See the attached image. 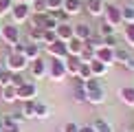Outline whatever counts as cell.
<instances>
[{
  "instance_id": "4fadbf2b",
  "label": "cell",
  "mask_w": 134,
  "mask_h": 132,
  "mask_svg": "<svg viewBox=\"0 0 134 132\" xmlns=\"http://www.w3.org/2000/svg\"><path fill=\"white\" fill-rule=\"evenodd\" d=\"M103 9V0H86V11L90 15H101Z\"/></svg>"
},
{
  "instance_id": "44dd1931",
  "label": "cell",
  "mask_w": 134,
  "mask_h": 132,
  "mask_svg": "<svg viewBox=\"0 0 134 132\" xmlns=\"http://www.w3.org/2000/svg\"><path fill=\"white\" fill-rule=\"evenodd\" d=\"M2 99H4V101H15V99H18V88H15V86H4L2 88Z\"/></svg>"
},
{
  "instance_id": "2e32d148",
  "label": "cell",
  "mask_w": 134,
  "mask_h": 132,
  "mask_svg": "<svg viewBox=\"0 0 134 132\" xmlns=\"http://www.w3.org/2000/svg\"><path fill=\"white\" fill-rule=\"evenodd\" d=\"M46 70H48V66H46L44 59L37 57V59H33V62H31V73H33V77H42Z\"/></svg>"
},
{
  "instance_id": "484cf974",
  "label": "cell",
  "mask_w": 134,
  "mask_h": 132,
  "mask_svg": "<svg viewBox=\"0 0 134 132\" xmlns=\"http://www.w3.org/2000/svg\"><path fill=\"white\" fill-rule=\"evenodd\" d=\"M121 97H123V101L127 103V106H134V88L132 86L121 88Z\"/></svg>"
},
{
  "instance_id": "ba28073f",
  "label": "cell",
  "mask_w": 134,
  "mask_h": 132,
  "mask_svg": "<svg viewBox=\"0 0 134 132\" xmlns=\"http://www.w3.org/2000/svg\"><path fill=\"white\" fill-rule=\"evenodd\" d=\"M48 53H51L53 57L66 59V57H68V46H66V42H64V40H57V42L48 44Z\"/></svg>"
},
{
  "instance_id": "8992f818",
  "label": "cell",
  "mask_w": 134,
  "mask_h": 132,
  "mask_svg": "<svg viewBox=\"0 0 134 132\" xmlns=\"http://www.w3.org/2000/svg\"><path fill=\"white\" fill-rule=\"evenodd\" d=\"M103 15H105V22L108 24H112V26H119L121 22V9L119 7H114V4H108V7L103 9Z\"/></svg>"
},
{
  "instance_id": "8d00e7d4",
  "label": "cell",
  "mask_w": 134,
  "mask_h": 132,
  "mask_svg": "<svg viewBox=\"0 0 134 132\" xmlns=\"http://www.w3.org/2000/svg\"><path fill=\"white\" fill-rule=\"evenodd\" d=\"M64 7V0H46V9L55 11V9H62Z\"/></svg>"
},
{
  "instance_id": "d4e9b609",
  "label": "cell",
  "mask_w": 134,
  "mask_h": 132,
  "mask_svg": "<svg viewBox=\"0 0 134 132\" xmlns=\"http://www.w3.org/2000/svg\"><path fill=\"white\" fill-rule=\"evenodd\" d=\"M77 77H79V79H83V81H86V79H92V70H90V64H88V62H81Z\"/></svg>"
},
{
  "instance_id": "277c9868",
  "label": "cell",
  "mask_w": 134,
  "mask_h": 132,
  "mask_svg": "<svg viewBox=\"0 0 134 132\" xmlns=\"http://www.w3.org/2000/svg\"><path fill=\"white\" fill-rule=\"evenodd\" d=\"M46 66H48V73H51L53 79H62V77L66 75V64L59 57H53L51 62H46Z\"/></svg>"
},
{
  "instance_id": "603a6c76",
  "label": "cell",
  "mask_w": 134,
  "mask_h": 132,
  "mask_svg": "<svg viewBox=\"0 0 134 132\" xmlns=\"http://www.w3.org/2000/svg\"><path fill=\"white\" fill-rule=\"evenodd\" d=\"M121 20H123L125 24H132L134 22V7L132 4H127V7L121 9Z\"/></svg>"
},
{
  "instance_id": "83f0119b",
  "label": "cell",
  "mask_w": 134,
  "mask_h": 132,
  "mask_svg": "<svg viewBox=\"0 0 134 132\" xmlns=\"http://www.w3.org/2000/svg\"><path fill=\"white\" fill-rule=\"evenodd\" d=\"M24 117H35V99H31V101H24Z\"/></svg>"
},
{
  "instance_id": "c3c4849f",
  "label": "cell",
  "mask_w": 134,
  "mask_h": 132,
  "mask_svg": "<svg viewBox=\"0 0 134 132\" xmlns=\"http://www.w3.org/2000/svg\"><path fill=\"white\" fill-rule=\"evenodd\" d=\"M0 121H2V114H0Z\"/></svg>"
},
{
  "instance_id": "f546056e",
  "label": "cell",
  "mask_w": 134,
  "mask_h": 132,
  "mask_svg": "<svg viewBox=\"0 0 134 132\" xmlns=\"http://www.w3.org/2000/svg\"><path fill=\"white\" fill-rule=\"evenodd\" d=\"M99 35H101V37H105V35H114V26L108 24V22L103 20V24L99 26Z\"/></svg>"
},
{
  "instance_id": "d590c367",
  "label": "cell",
  "mask_w": 134,
  "mask_h": 132,
  "mask_svg": "<svg viewBox=\"0 0 134 132\" xmlns=\"http://www.w3.org/2000/svg\"><path fill=\"white\" fill-rule=\"evenodd\" d=\"M22 84H26V81H24V77H22L20 73H11V86H15V88H20Z\"/></svg>"
},
{
  "instance_id": "4dcf8cb0",
  "label": "cell",
  "mask_w": 134,
  "mask_h": 132,
  "mask_svg": "<svg viewBox=\"0 0 134 132\" xmlns=\"http://www.w3.org/2000/svg\"><path fill=\"white\" fill-rule=\"evenodd\" d=\"M79 59H81V62H92V59H94V51L88 48V46H83V51L79 53Z\"/></svg>"
},
{
  "instance_id": "7a4b0ae2",
  "label": "cell",
  "mask_w": 134,
  "mask_h": 132,
  "mask_svg": "<svg viewBox=\"0 0 134 132\" xmlns=\"http://www.w3.org/2000/svg\"><path fill=\"white\" fill-rule=\"evenodd\" d=\"M26 68V57L22 53H11L7 57V70L11 73H20V70Z\"/></svg>"
},
{
  "instance_id": "f1b7e54d",
  "label": "cell",
  "mask_w": 134,
  "mask_h": 132,
  "mask_svg": "<svg viewBox=\"0 0 134 132\" xmlns=\"http://www.w3.org/2000/svg\"><path fill=\"white\" fill-rule=\"evenodd\" d=\"M123 35H125V42L130 44V46H134V22H132V24H125Z\"/></svg>"
},
{
  "instance_id": "f6af8a7d",
  "label": "cell",
  "mask_w": 134,
  "mask_h": 132,
  "mask_svg": "<svg viewBox=\"0 0 134 132\" xmlns=\"http://www.w3.org/2000/svg\"><path fill=\"white\" fill-rule=\"evenodd\" d=\"M0 37H2V24H0Z\"/></svg>"
},
{
  "instance_id": "6da1fadb",
  "label": "cell",
  "mask_w": 134,
  "mask_h": 132,
  "mask_svg": "<svg viewBox=\"0 0 134 132\" xmlns=\"http://www.w3.org/2000/svg\"><path fill=\"white\" fill-rule=\"evenodd\" d=\"M83 86H86V101H90V103H103L105 101V88L101 86V81L97 77L86 79Z\"/></svg>"
},
{
  "instance_id": "3957f363",
  "label": "cell",
  "mask_w": 134,
  "mask_h": 132,
  "mask_svg": "<svg viewBox=\"0 0 134 132\" xmlns=\"http://www.w3.org/2000/svg\"><path fill=\"white\" fill-rule=\"evenodd\" d=\"M11 15H13V24H20V22H24L31 15V7L26 2H18V4H13V9H11Z\"/></svg>"
},
{
  "instance_id": "30bf717a",
  "label": "cell",
  "mask_w": 134,
  "mask_h": 132,
  "mask_svg": "<svg viewBox=\"0 0 134 132\" xmlns=\"http://www.w3.org/2000/svg\"><path fill=\"white\" fill-rule=\"evenodd\" d=\"M55 33H57L59 40L68 42L70 37H75V31H72V24H68V22H62V24H57V29H55Z\"/></svg>"
},
{
  "instance_id": "681fc988",
  "label": "cell",
  "mask_w": 134,
  "mask_h": 132,
  "mask_svg": "<svg viewBox=\"0 0 134 132\" xmlns=\"http://www.w3.org/2000/svg\"><path fill=\"white\" fill-rule=\"evenodd\" d=\"M0 132H2V128H0Z\"/></svg>"
},
{
  "instance_id": "ee69618b",
  "label": "cell",
  "mask_w": 134,
  "mask_h": 132,
  "mask_svg": "<svg viewBox=\"0 0 134 132\" xmlns=\"http://www.w3.org/2000/svg\"><path fill=\"white\" fill-rule=\"evenodd\" d=\"M20 2H26V4H29V2H33V0H20Z\"/></svg>"
},
{
  "instance_id": "5b68a950",
  "label": "cell",
  "mask_w": 134,
  "mask_h": 132,
  "mask_svg": "<svg viewBox=\"0 0 134 132\" xmlns=\"http://www.w3.org/2000/svg\"><path fill=\"white\" fill-rule=\"evenodd\" d=\"M2 40L7 44H18L20 40V31H18V24H2Z\"/></svg>"
},
{
  "instance_id": "9c48e42d",
  "label": "cell",
  "mask_w": 134,
  "mask_h": 132,
  "mask_svg": "<svg viewBox=\"0 0 134 132\" xmlns=\"http://www.w3.org/2000/svg\"><path fill=\"white\" fill-rule=\"evenodd\" d=\"M35 95H37V88H35V84H22L20 88H18V99H24V101H31V99H35Z\"/></svg>"
},
{
  "instance_id": "b9f144b4",
  "label": "cell",
  "mask_w": 134,
  "mask_h": 132,
  "mask_svg": "<svg viewBox=\"0 0 134 132\" xmlns=\"http://www.w3.org/2000/svg\"><path fill=\"white\" fill-rule=\"evenodd\" d=\"M123 66H125L127 70H134V57H132V55H130V57L125 59V64H123Z\"/></svg>"
},
{
  "instance_id": "9a60e30c",
  "label": "cell",
  "mask_w": 134,
  "mask_h": 132,
  "mask_svg": "<svg viewBox=\"0 0 134 132\" xmlns=\"http://www.w3.org/2000/svg\"><path fill=\"white\" fill-rule=\"evenodd\" d=\"M22 53H24V57H26V59H31V62H33V59L40 57V44H35V42L24 44V51H22Z\"/></svg>"
},
{
  "instance_id": "1f68e13d",
  "label": "cell",
  "mask_w": 134,
  "mask_h": 132,
  "mask_svg": "<svg viewBox=\"0 0 134 132\" xmlns=\"http://www.w3.org/2000/svg\"><path fill=\"white\" fill-rule=\"evenodd\" d=\"M35 117H48V106H46V103H37L35 101Z\"/></svg>"
},
{
  "instance_id": "74e56055",
  "label": "cell",
  "mask_w": 134,
  "mask_h": 132,
  "mask_svg": "<svg viewBox=\"0 0 134 132\" xmlns=\"http://www.w3.org/2000/svg\"><path fill=\"white\" fill-rule=\"evenodd\" d=\"M11 84V70H2V77H0V86H9Z\"/></svg>"
},
{
  "instance_id": "52a82bcc",
  "label": "cell",
  "mask_w": 134,
  "mask_h": 132,
  "mask_svg": "<svg viewBox=\"0 0 134 132\" xmlns=\"http://www.w3.org/2000/svg\"><path fill=\"white\" fill-rule=\"evenodd\" d=\"M94 59L103 62L105 66L114 64V48H110V46H101V48H97V51H94Z\"/></svg>"
},
{
  "instance_id": "d6986e66",
  "label": "cell",
  "mask_w": 134,
  "mask_h": 132,
  "mask_svg": "<svg viewBox=\"0 0 134 132\" xmlns=\"http://www.w3.org/2000/svg\"><path fill=\"white\" fill-rule=\"evenodd\" d=\"M75 101H86V86H83V79H79L77 77V81H75Z\"/></svg>"
},
{
  "instance_id": "7c38bea8",
  "label": "cell",
  "mask_w": 134,
  "mask_h": 132,
  "mask_svg": "<svg viewBox=\"0 0 134 132\" xmlns=\"http://www.w3.org/2000/svg\"><path fill=\"white\" fill-rule=\"evenodd\" d=\"M0 128H2V132H22V130H20V123H18L13 117H9V114H4V117H2Z\"/></svg>"
},
{
  "instance_id": "7402d4cb",
  "label": "cell",
  "mask_w": 134,
  "mask_h": 132,
  "mask_svg": "<svg viewBox=\"0 0 134 132\" xmlns=\"http://www.w3.org/2000/svg\"><path fill=\"white\" fill-rule=\"evenodd\" d=\"M92 128H94V132H114L112 125H110L105 119H94L92 121Z\"/></svg>"
},
{
  "instance_id": "5bb4252c",
  "label": "cell",
  "mask_w": 134,
  "mask_h": 132,
  "mask_svg": "<svg viewBox=\"0 0 134 132\" xmlns=\"http://www.w3.org/2000/svg\"><path fill=\"white\" fill-rule=\"evenodd\" d=\"M79 66H81L79 55H68V57H66V70H68L70 75H77V73H79Z\"/></svg>"
},
{
  "instance_id": "d6a6232c",
  "label": "cell",
  "mask_w": 134,
  "mask_h": 132,
  "mask_svg": "<svg viewBox=\"0 0 134 132\" xmlns=\"http://www.w3.org/2000/svg\"><path fill=\"white\" fill-rule=\"evenodd\" d=\"M13 9V0H0V15H7Z\"/></svg>"
},
{
  "instance_id": "60d3db41",
  "label": "cell",
  "mask_w": 134,
  "mask_h": 132,
  "mask_svg": "<svg viewBox=\"0 0 134 132\" xmlns=\"http://www.w3.org/2000/svg\"><path fill=\"white\" fill-rule=\"evenodd\" d=\"M33 9L35 11H46V0H33Z\"/></svg>"
},
{
  "instance_id": "e575fe53",
  "label": "cell",
  "mask_w": 134,
  "mask_h": 132,
  "mask_svg": "<svg viewBox=\"0 0 134 132\" xmlns=\"http://www.w3.org/2000/svg\"><path fill=\"white\" fill-rule=\"evenodd\" d=\"M59 37H57V33H55V29H46L44 31V42H48V44H53V42H57Z\"/></svg>"
},
{
  "instance_id": "7bdbcfd3",
  "label": "cell",
  "mask_w": 134,
  "mask_h": 132,
  "mask_svg": "<svg viewBox=\"0 0 134 132\" xmlns=\"http://www.w3.org/2000/svg\"><path fill=\"white\" fill-rule=\"evenodd\" d=\"M79 132H94V128H92V125H81Z\"/></svg>"
},
{
  "instance_id": "f35d334b",
  "label": "cell",
  "mask_w": 134,
  "mask_h": 132,
  "mask_svg": "<svg viewBox=\"0 0 134 132\" xmlns=\"http://www.w3.org/2000/svg\"><path fill=\"white\" fill-rule=\"evenodd\" d=\"M103 46L114 48V46H116V37H114V35H105V37H103Z\"/></svg>"
},
{
  "instance_id": "bcb514c9",
  "label": "cell",
  "mask_w": 134,
  "mask_h": 132,
  "mask_svg": "<svg viewBox=\"0 0 134 132\" xmlns=\"http://www.w3.org/2000/svg\"><path fill=\"white\" fill-rule=\"evenodd\" d=\"M2 70H4V68H0V77H2Z\"/></svg>"
},
{
  "instance_id": "836d02e7",
  "label": "cell",
  "mask_w": 134,
  "mask_h": 132,
  "mask_svg": "<svg viewBox=\"0 0 134 132\" xmlns=\"http://www.w3.org/2000/svg\"><path fill=\"white\" fill-rule=\"evenodd\" d=\"M31 42H35V44L44 42V31L42 29H31Z\"/></svg>"
},
{
  "instance_id": "ab89813d",
  "label": "cell",
  "mask_w": 134,
  "mask_h": 132,
  "mask_svg": "<svg viewBox=\"0 0 134 132\" xmlns=\"http://www.w3.org/2000/svg\"><path fill=\"white\" fill-rule=\"evenodd\" d=\"M62 132H79V125L77 123H72V121H68V123L62 128Z\"/></svg>"
},
{
  "instance_id": "8fae6325",
  "label": "cell",
  "mask_w": 134,
  "mask_h": 132,
  "mask_svg": "<svg viewBox=\"0 0 134 132\" xmlns=\"http://www.w3.org/2000/svg\"><path fill=\"white\" fill-rule=\"evenodd\" d=\"M72 31H75V37H77V40H81V42H86L88 37L92 35L90 24H86V22H79V24H75V26H72Z\"/></svg>"
},
{
  "instance_id": "ac0fdd59",
  "label": "cell",
  "mask_w": 134,
  "mask_h": 132,
  "mask_svg": "<svg viewBox=\"0 0 134 132\" xmlns=\"http://www.w3.org/2000/svg\"><path fill=\"white\" fill-rule=\"evenodd\" d=\"M66 46H68V55H79L83 51V42L77 40V37H70V40L66 42Z\"/></svg>"
},
{
  "instance_id": "e0dca14e",
  "label": "cell",
  "mask_w": 134,
  "mask_h": 132,
  "mask_svg": "<svg viewBox=\"0 0 134 132\" xmlns=\"http://www.w3.org/2000/svg\"><path fill=\"white\" fill-rule=\"evenodd\" d=\"M81 7H83V4L79 2V0H64V11L68 15H77L81 11Z\"/></svg>"
},
{
  "instance_id": "cb8c5ba5",
  "label": "cell",
  "mask_w": 134,
  "mask_h": 132,
  "mask_svg": "<svg viewBox=\"0 0 134 132\" xmlns=\"http://www.w3.org/2000/svg\"><path fill=\"white\" fill-rule=\"evenodd\" d=\"M130 57V53H127V48L123 46H114V62H119V64H125V59Z\"/></svg>"
},
{
  "instance_id": "7dc6e473",
  "label": "cell",
  "mask_w": 134,
  "mask_h": 132,
  "mask_svg": "<svg viewBox=\"0 0 134 132\" xmlns=\"http://www.w3.org/2000/svg\"><path fill=\"white\" fill-rule=\"evenodd\" d=\"M79 2H86V0H79Z\"/></svg>"
},
{
  "instance_id": "ffe728a7",
  "label": "cell",
  "mask_w": 134,
  "mask_h": 132,
  "mask_svg": "<svg viewBox=\"0 0 134 132\" xmlns=\"http://www.w3.org/2000/svg\"><path fill=\"white\" fill-rule=\"evenodd\" d=\"M90 64V70H92V77H99V75H105V70H108V66H105L103 62H99V59H92Z\"/></svg>"
},
{
  "instance_id": "4316f807",
  "label": "cell",
  "mask_w": 134,
  "mask_h": 132,
  "mask_svg": "<svg viewBox=\"0 0 134 132\" xmlns=\"http://www.w3.org/2000/svg\"><path fill=\"white\" fill-rule=\"evenodd\" d=\"M51 15L55 20H57V24H62V22H68V13L64 11V7L62 9H55V11H51Z\"/></svg>"
}]
</instances>
